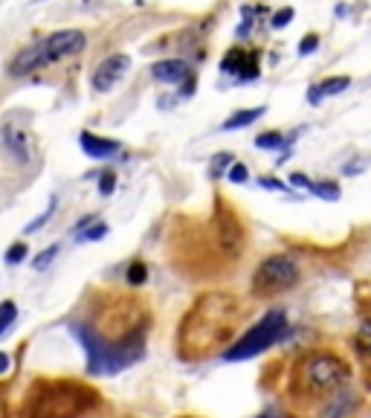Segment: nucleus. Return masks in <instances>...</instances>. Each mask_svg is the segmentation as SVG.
<instances>
[{"label":"nucleus","mask_w":371,"mask_h":418,"mask_svg":"<svg viewBox=\"0 0 371 418\" xmlns=\"http://www.w3.org/2000/svg\"><path fill=\"white\" fill-rule=\"evenodd\" d=\"M105 328L90 323H73L70 331L87 355V372L117 375L145 358L148 314L137 299H114L105 314Z\"/></svg>","instance_id":"nucleus-1"},{"label":"nucleus","mask_w":371,"mask_h":418,"mask_svg":"<svg viewBox=\"0 0 371 418\" xmlns=\"http://www.w3.org/2000/svg\"><path fill=\"white\" fill-rule=\"evenodd\" d=\"M244 302L230 291H209L195 299L177 328V351L183 360H203L223 355L244 323Z\"/></svg>","instance_id":"nucleus-2"},{"label":"nucleus","mask_w":371,"mask_h":418,"mask_svg":"<svg viewBox=\"0 0 371 418\" xmlns=\"http://www.w3.org/2000/svg\"><path fill=\"white\" fill-rule=\"evenodd\" d=\"M85 47H87V35L82 29H58V32H53V35L24 47V50L9 61V73L12 76H29L35 70L50 67V64H55V61L78 56Z\"/></svg>","instance_id":"nucleus-3"},{"label":"nucleus","mask_w":371,"mask_h":418,"mask_svg":"<svg viewBox=\"0 0 371 418\" xmlns=\"http://www.w3.org/2000/svg\"><path fill=\"white\" fill-rule=\"evenodd\" d=\"M351 381V366L334 351H311L299 363V390L308 398H336Z\"/></svg>","instance_id":"nucleus-4"},{"label":"nucleus","mask_w":371,"mask_h":418,"mask_svg":"<svg viewBox=\"0 0 371 418\" xmlns=\"http://www.w3.org/2000/svg\"><path fill=\"white\" fill-rule=\"evenodd\" d=\"M299 282H302V267L293 256L273 253V256H264V259L255 265L252 279H250V294L255 299L267 302V299L290 294Z\"/></svg>","instance_id":"nucleus-5"},{"label":"nucleus","mask_w":371,"mask_h":418,"mask_svg":"<svg viewBox=\"0 0 371 418\" xmlns=\"http://www.w3.org/2000/svg\"><path fill=\"white\" fill-rule=\"evenodd\" d=\"M290 334V323H287V314L279 308V311H267L258 323L247 331V334H241L238 340L223 351V360H250L255 355H261V351L273 349L276 343H282L284 337Z\"/></svg>","instance_id":"nucleus-6"},{"label":"nucleus","mask_w":371,"mask_h":418,"mask_svg":"<svg viewBox=\"0 0 371 418\" xmlns=\"http://www.w3.org/2000/svg\"><path fill=\"white\" fill-rule=\"evenodd\" d=\"M131 70V56H125V53H114V56H107L105 61H99V67L93 70L90 76V85L96 93H107V90H114L125 73Z\"/></svg>","instance_id":"nucleus-7"},{"label":"nucleus","mask_w":371,"mask_h":418,"mask_svg":"<svg viewBox=\"0 0 371 418\" xmlns=\"http://www.w3.org/2000/svg\"><path fill=\"white\" fill-rule=\"evenodd\" d=\"M151 76L157 78V82H163V85H180V82H186V78L191 76V67H189V61H183V58H163V61H157L151 67Z\"/></svg>","instance_id":"nucleus-8"},{"label":"nucleus","mask_w":371,"mask_h":418,"mask_svg":"<svg viewBox=\"0 0 371 418\" xmlns=\"http://www.w3.org/2000/svg\"><path fill=\"white\" fill-rule=\"evenodd\" d=\"M78 146H82V151L93 160H107V157H114L119 151V142L117 140H107V137H99V134H93V131H82L78 134Z\"/></svg>","instance_id":"nucleus-9"},{"label":"nucleus","mask_w":371,"mask_h":418,"mask_svg":"<svg viewBox=\"0 0 371 418\" xmlns=\"http://www.w3.org/2000/svg\"><path fill=\"white\" fill-rule=\"evenodd\" d=\"M3 146H6L9 157H12L18 166H26V163H29V140H26V134L21 131L18 125H12V122L3 125Z\"/></svg>","instance_id":"nucleus-10"},{"label":"nucleus","mask_w":371,"mask_h":418,"mask_svg":"<svg viewBox=\"0 0 371 418\" xmlns=\"http://www.w3.org/2000/svg\"><path fill=\"white\" fill-rule=\"evenodd\" d=\"M267 114V108L264 105H258V108H241V110H235V114L230 117V119H223V131H238V128H247V125H252L255 119H261Z\"/></svg>","instance_id":"nucleus-11"},{"label":"nucleus","mask_w":371,"mask_h":418,"mask_svg":"<svg viewBox=\"0 0 371 418\" xmlns=\"http://www.w3.org/2000/svg\"><path fill=\"white\" fill-rule=\"evenodd\" d=\"M247 53L250 50H244V47H232V50H227L223 53V58H221V73L223 76H241V70H244V61H247Z\"/></svg>","instance_id":"nucleus-12"},{"label":"nucleus","mask_w":371,"mask_h":418,"mask_svg":"<svg viewBox=\"0 0 371 418\" xmlns=\"http://www.w3.org/2000/svg\"><path fill=\"white\" fill-rule=\"evenodd\" d=\"M354 351H357L365 363H371V317L357 328V334H354Z\"/></svg>","instance_id":"nucleus-13"},{"label":"nucleus","mask_w":371,"mask_h":418,"mask_svg":"<svg viewBox=\"0 0 371 418\" xmlns=\"http://www.w3.org/2000/svg\"><path fill=\"white\" fill-rule=\"evenodd\" d=\"M322 96H336V93H343L351 87V76H328L325 82H319L316 85Z\"/></svg>","instance_id":"nucleus-14"},{"label":"nucleus","mask_w":371,"mask_h":418,"mask_svg":"<svg viewBox=\"0 0 371 418\" xmlns=\"http://www.w3.org/2000/svg\"><path fill=\"white\" fill-rule=\"evenodd\" d=\"M255 149H261V151H279V149H284V134H282V131H264V134H258V137H255Z\"/></svg>","instance_id":"nucleus-15"},{"label":"nucleus","mask_w":371,"mask_h":418,"mask_svg":"<svg viewBox=\"0 0 371 418\" xmlns=\"http://www.w3.org/2000/svg\"><path fill=\"white\" fill-rule=\"evenodd\" d=\"M311 192H313V195L316 198H322V201H340V195H343V192H340V186H336L334 181H316V183H311Z\"/></svg>","instance_id":"nucleus-16"},{"label":"nucleus","mask_w":371,"mask_h":418,"mask_svg":"<svg viewBox=\"0 0 371 418\" xmlns=\"http://www.w3.org/2000/svg\"><path fill=\"white\" fill-rule=\"evenodd\" d=\"M209 163H212V166H209V178L218 181L223 172H230V166L235 163V157H232L230 151H221V154H215L212 160H209Z\"/></svg>","instance_id":"nucleus-17"},{"label":"nucleus","mask_w":371,"mask_h":418,"mask_svg":"<svg viewBox=\"0 0 371 418\" xmlns=\"http://www.w3.org/2000/svg\"><path fill=\"white\" fill-rule=\"evenodd\" d=\"M15 319H18V305H15L12 299H3L0 302V337L12 328Z\"/></svg>","instance_id":"nucleus-18"},{"label":"nucleus","mask_w":371,"mask_h":418,"mask_svg":"<svg viewBox=\"0 0 371 418\" xmlns=\"http://www.w3.org/2000/svg\"><path fill=\"white\" fill-rule=\"evenodd\" d=\"M128 285H145V279H148V265H145L142 259H134L131 265H128V273H125Z\"/></svg>","instance_id":"nucleus-19"},{"label":"nucleus","mask_w":371,"mask_h":418,"mask_svg":"<svg viewBox=\"0 0 371 418\" xmlns=\"http://www.w3.org/2000/svg\"><path fill=\"white\" fill-rule=\"evenodd\" d=\"M258 58H261V50H250L247 53V61H244V70H241V82H252V78H258Z\"/></svg>","instance_id":"nucleus-20"},{"label":"nucleus","mask_w":371,"mask_h":418,"mask_svg":"<svg viewBox=\"0 0 371 418\" xmlns=\"http://www.w3.org/2000/svg\"><path fill=\"white\" fill-rule=\"evenodd\" d=\"M227 181L235 183V186H244V183L250 181V169H247L244 163H232L230 172H227Z\"/></svg>","instance_id":"nucleus-21"},{"label":"nucleus","mask_w":371,"mask_h":418,"mask_svg":"<svg viewBox=\"0 0 371 418\" xmlns=\"http://www.w3.org/2000/svg\"><path fill=\"white\" fill-rule=\"evenodd\" d=\"M53 209H55V198H50V206H46V209H44V212H41V215L35 218V221H29V224H26V230H24V233H26V235H32V233H35V230H41V227H44V224H46V221H50V218H53Z\"/></svg>","instance_id":"nucleus-22"},{"label":"nucleus","mask_w":371,"mask_h":418,"mask_svg":"<svg viewBox=\"0 0 371 418\" xmlns=\"http://www.w3.org/2000/svg\"><path fill=\"white\" fill-rule=\"evenodd\" d=\"M107 235V224H93V227H85L76 238L78 241H102Z\"/></svg>","instance_id":"nucleus-23"},{"label":"nucleus","mask_w":371,"mask_h":418,"mask_svg":"<svg viewBox=\"0 0 371 418\" xmlns=\"http://www.w3.org/2000/svg\"><path fill=\"white\" fill-rule=\"evenodd\" d=\"M58 244H50V247H46V250H41L38 253V259L35 262H32V267H35V270H44L46 265H53V259H55V256H58Z\"/></svg>","instance_id":"nucleus-24"},{"label":"nucleus","mask_w":371,"mask_h":418,"mask_svg":"<svg viewBox=\"0 0 371 418\" xmlns=\"http://www.w3.org/2000/svg\"><path fill=\"white\" fill-rule=\"evenodd\" d=\"M26 244H24V241H18V244H12L9 250H6V265L12 267V265H21L24 259H26Z\"/></svg>","instance_id":"nucleus-25"},{"label":"nucleus","mask_w":371,"mask_h":418,"mask_svg":"<svg viewBox=\"0 0 371 418\" xmlns=\"http://www.w3.org/2000/svg\"><path fill=\"white\" fill-rule=\"evenodd\" d=\"M293 18H296V12L290 9V6H284V9H279L276 15H273V24H270V26H273V29H284Z\"/></svg>","instance_id":"nucleus-26"},{"label":"nucleus","mask_w":371,"mask_h":418,"mask_svg":"<svg viewBox=\"0 0 371 418\" xmlns=\"http://www.w3.org/2000/svg\"><path fill=\"white\" fill-rule=\"evenodd\" d=\"M316 47H319V32H308V35L299 41V56H311V53H316Z\"/></svg>","instance_id":"nucleus-27"},{"label":"nucleus","mask_w":371,"mask_h":418,"mask_svg":"<svg viewBox=\"0 0 371 418\" xmlns=\"http://www.w3.org/2000/svg\"><path fill=\"white\" fill-rule=\"evenodd\" d=\"M114 189H117V174L107 169V172L99 174V192L102 195H114Z\"/></svg>","instance_id":"nucleus-28"},{"label":"nucleus","mask_w":371,"mask_h":418,"mask_svg":"<svg viewBox=\"0 0 371 418\" xmlns=\"http://www.w3.org/2000/svg\"><path fill=\"white\" fill-rule=\"evenodd\" d=\"M258 186H264V189H270V192H284V189H287L282 178H258Z\"/></svg>","instance_id":"nucleus-29"},{"label":"nucleus","mask_w":371,"mask_h":418,"mask_svg":"<svg viewBox=\"0 0 371 418\" xmlns=\"http://www.w3.org/2000/svg\"><path fill=\"white\" fill-rule=\"evenodd\" d=\"M290 183H293V186H299V189H311V178H308V174H302V172H293V174H290Z\"/></svg>","instance_id":"nucleus-30"},{"label":"nucleus","mask_w":371,"mask_h":418,"mask_svg":"<svg viewBox=\"0 0 371 418\" xmlns=\"http://www.w3.org/2000/svg\"><path fill=\"white\" fill-rule=\"evenodd\" d=\"M9 355H6V351H0V375H3V372H9Z\"/></svg>","instance_id":"nucleus-31"},{"label":"nucleus","mask_w":371,"mask_h":418,"mask_svg":"<svg viewBox=\"0 0 371 418\" xmlns=\"http://www.w3.org/2000/svg\"><path fill=\"white\" fill-rule=\"evenodd\" d=\"M308 93H311V96H308V102H311V105H319V99H322V93H319V87L313 85V87H311Z\"/></svg>","instance_id":"nucleus-32"},{"label":"nucleus","mask_w":371,"mask_h":418,"mask_svg":"<svg viewBox=\"0 0 371 418\" xmlns=\"http://www.w3.org/2000/svg\"><path fill=\"white\" fill-rule=\"evenodd\" d=\"M255 418H282V412L279 410H264V412H258Z\"/></svg>","instance_id":"nucleus-33"},{"label":"nucleus","mask_w":371,"mask_h":418,"mask_svg":"<svg viewBox=\"0 0 371 418\" xmlns=\"http://www.w3.org/2000/svg\"><path fill=\"white\" fill-rule=\"evenodd\" d=\"M357 418H371V410H365V412H360Z\"/></svg>","instance_id":"nucleus-34"},{"label":"nucleus","mask_w":371,"mask_h":418,"mask_svg":"<svg viewBox=\"0 0 371 418\" xmlns=\"http://www.w3.org/2000/svg\"><path fill=\"white\" fill-rule=\"evenodd\" d=\"M368 317H371V305H368Z\"/></svg>","instance_id":"nucleus-35"}]
</instances>
